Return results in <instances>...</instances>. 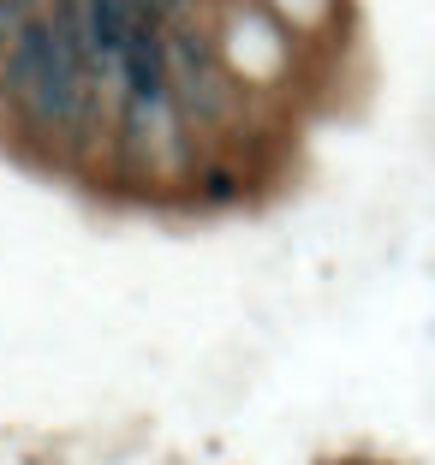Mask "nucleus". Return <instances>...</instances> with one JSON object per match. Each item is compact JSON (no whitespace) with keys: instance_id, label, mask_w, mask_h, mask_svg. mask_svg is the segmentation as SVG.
Segmentation results:
<instances>
[{"instance_id":"nucleus-1","label":"nucleus","mask_w":435,"mask_h":465,"mask_svg":"<svg viewBox=\"0 0 435 465\" xmlns=\"http://www.w3.org/2000/svg\"><path fill=\"white\" fill-rule=\"evenodd\" d=\"M0 90L25 114L36 132H54L78 143L95 120V78L84 48L72 42V30L54 13H42L36 25H25L13 42H0Z\"/></svg>"},{"instance_id":"nucleus-2","label":"nucleus","mask_w":435,"mask_h":465,"mask_svg":"<svg viewBox=\"0 0 435 465\" xmlns=\"http://www.w3.org/2000/svg\"><path fill=\"white\" fill-rule=\"evenodd\" d=\"M167 84H173V114L179 125H221L232 108V84L221 72V54L209 48V36L179 18L167 25Z\"/></svg>"},{"instance_id":"nucleus-3","label":"nucleus","mask_w":435,"mask_h":465,"mask_svg":"<svg viewBox=\"0 0 435 465\" xmlns=\"http://www.w3.org/2000/svg\"><path fill=\"white\" fill-rule=\"evenodd\" d=\"M48 13V0H0V42H13L25 25H36V18Z\"/></svg>"}]
</instances>
